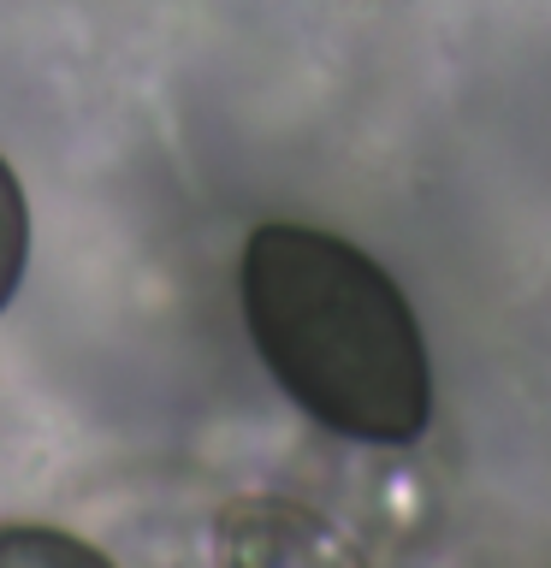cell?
<instances>
[{
    "mask_svg": "<svg viewBox=\"0 0 551 568\" xmlns=\"http://www.w3.org/2000/svg\"><path fill=\"white\" fill-rule=\"evenodd\" d=\"M238 284L256 355L314 426L362 444L421 438L427 344L380 261L314 225H256Z\"/></svg>",
    "mask_w": 551,
    "mask_h": 568,
    "instance_id": "6da1fadb",
    "label": "cell"
},
{
    "mask_svg": "<svg viewBox=\"0 0 551 568\" xmlns=\"http://www.w3.org/2000/svg\"><path fill=\"white\" fill-rule=\"evenodd\" d=\"M24 255H30V207H24V190H18V172L0 160V314L18 296Z\"/></svg>",
    "mask_w": 551,
    "mask_h": 568,
    "instance_id": "7a4b0ae2",
    "label": "cell"
},
{
    "mask_svg": "<svg viewBox=\"0 0 551 568\" xmlns=\"http://www.w3.org/2000/svg\"><path fill=\"white\" fill-rule=\"evenodd\" d=\"M0 562H7V568H53V562L107 568V557H101L96 545H78V539L48 532V527H12V532H0Z\"/></svg>",
    "mask_w": 551,
    "mask_h": 568,
    "instance_id": "3957f363",
    "label": "cell"
}]
</instances>
